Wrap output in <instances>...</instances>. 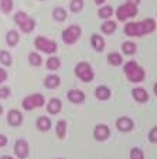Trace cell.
Returning a JSON list of instances; mask_svg holds the SVG:
<instances>
[{"label":"cell","mask_w":157,"mask_h":159,"mask_svg":"<svg viewBox=\"0 0 157 159\" xmlns=\"http://www.w3.org/2000/svg\"><path fill=\"white\" fill-rule=\"evenodd\" d=\"M123 71L130 83H142L144 80V77H146V71H144L136 61H133V60L124 63Z\"/></svg>","instance_id":"1"},{"label":"cell","mask_w":157,"mask_h":159,"mask_svg":"<svg viewBox=\"0 0 157 159\" xmlns=\"http://www.w3.org/2000/svg\"><path fill=\"white\" fill-rule=\"evenodd\" d=\"M74 73H75L76 78H79L82 83H91L95 78V73H94V68L89 63L86 61H81L75 66L74 68Z\"/></svg>","instance_id":"2"},{"label":"cell","mask_w":157,"mask_h":159,"mask_svg":"<svg viewBox=\"0 0 157 159\" xmlns=\"http://www.w3.org/2000/svg\"><path fill=\"white\" fill-rule=\"evenodd\" d=\"M14 21H16V24L20 27V30L26 34L31 33V31L36 29V20L31 19L26 11H17L16 16H14Z\"/></svg>","instance_id":"3"},{"label":"cell","mask_w":157,"mask_h":159,"mask_svg":"<svg viewBox=\"0 0 157 159\" xmlns=\"http://www.w3.org/2000/svg\"><path fill=\"white\" fill-rule=\"evenodd\" d=\"M115 14H116V19L119 21H126V20L132 19L137 14V6L136 4H132V3H123L115 10Z\"/></svg>","instance_id":"4"},{"label":"cell","mask_w":157,"mask_h":159,"mask_svg":"<svg viewBox=\"0 0 157 159\" xmlns=\"http://www.w3.org/2000/svg\"><path fill=\"white\" fill-rule=\"evenodd\" d=\"M34 46H36L37 50L43 51L46 54H54L58 50V46L54 40L51 39H47L44 36H38L36 40H34Z\"/></svg>","instance_id":"5"},{"label":"cell","mask_w":157,"mask_h":159,"mask_svg":"<svg viewBox=\"0 0 157 159\" xmlns=\"http://www.w3.org/2000/svg\"><path fill=\"white\" fill-rule=\"evenodd\" d=\"M81 34H82V29L76 24H72V26L67 27L64 31H62V41L68 46H72L75 44L79 39H81Z\"/></svg>","instance_id":"6"},{"label":"cell","mask_w":157,"mask_h":159,"mask_svg":"<svg viewBox=\"0 0 157 159\" xmlns=\"http://www.w3.org/2000/svg\"><path fill=\"white\" fill-rule=\"evenodd\" d=\"M44 102H46V99L41 94H33V95H28L23 99V108L26 111H31L34 108H40V107H43Z\"/></svg>","instance_id":"7"},{"label":"cell","mask_w":157,"mask_h":159,"mask_svg":"<svg viewBox=\"0 0 157 159\" xmlns=\"http://www.w3.org/2000/svg\"><path fill=\"white\" fill-rule=\"evenodd\" d=\"M123 31L128 37H142V36H144L142 21H129V23L124 24Z\"/></svg>","instance_id":"8"},{"label":"cell","mask_w":157,"mask_h":159,"mask_svg":"<svg viewBox=\"0 0 157 159\" xmlns=\"http://www.w3.org/2000/svg\"><path fill=\"white\" fill-rule=\"evenodd\" d=\"M14 153L19 159H26L28 156V143L24 139H17L14 143Z\"/></svg>","instance_id":"9"},{"label":"cell","mask_w":157,"mask_h":159,"mask_svg":"<svg viewBox=\"0 0 157 159\" xmlns=\"http://www.w3.org/2000/svg\"><path fill=\"white\" fill-rule=\"evenodd\" d=\"M109 135H111V129L105 124H98L94 129V136L96 141H106Z\"/></svg>","instance_id":"10"},{"label":"cell","mask_w":157,"mask_h":159,"mask_svg":"<svg viewBox=\"0 0 157 159\" xmlns=\"http://www.w3.org/2000/svg\"><path fill=\"white\" fill-rule=\"evenodd\" d=\"M133 126H134V124L132 121V118H129V116H120L116 121V128L120 132H130L132 129H133Z\"/></svg>","instance_id":"11"},{"label":"cell","mask_w":157,"mask_h":159,"mask_svg":"<svg viewBox=\"0 0 157 159\" xmlns=\"http://www.w3.org/2000/svg\"><path fill=\"white\" fill-rule=\"evenodd\" d=\"M7 122L11 126H19L23 122V114L20 112L19 109H10L7 114Z\"/></svg>","instance_id":"12"},{"label":"cell","mask_w":157,"mask_h":159,"mask_svg":"<svg viewBox=\"0 0 157 159\" xmlns=\"http://www.w3.org/2000/svg\"><path fill=\"white\" fill-rule=\"evenodd\" d=\"M67 98L74 104H82L85 101V94L82 93L81 89H69L68 93H67Z\"/></svg>","instance_id":"13"},{"label":"cell","mask_w":157,"mask_h":159,"mask_svg":"<svg viewBox=\"0 0 157 159\" xmlns=\"http://www.w3.org/2000/svg\"><path fill=\"white\" fill-rule=\"evenodd\" d=\"M132 97H133L137 102L143 104V102H147L149 101V94L147 91L144 88H142V87H136V88L132 89Z\"/></svg>","instance_id":"14"},{"label":"cell","mask_w":157,"mask_h":159,"mask_svg":"<svg viewBox=\"0 0 157 159\" xmlns=\"http://www.w3.org/2000/svg\"><path fill=\"white\" fill-rule=\"evenodd\" d=\"M112 95V91L108 85H99L95 89V97L99 101H108Z\"/></svg>","instance_id":"15"},{"label":"cell","mask_w":157,"mask_h":159,"mask_svg":"<svg viewBox=\"0 0 157 159\" xmlns=\"http://www.w3.org/2000/svg\"><path fill=\"white\" fill-rule=\"evenodd\" d=\"M59 84H61V78L58 75H55V74H50L44 80V87L48 89L57 88V87H59Z\"/></svg>","instance_id":"16"},{"label":"cell","mask_w":157,"mask_h":159,"mask_svg":"<svg viewBox=\"0 0 157 159\" xmlns=\"http://www.w3.org/2000/svg\"><path fill=\"white\" fill-rule=\"evenodd\" d=\"M91 46L94 47V50H95V51H98V53L103 51V50H105V40H103V37L99 36V34H92V37H91Z\"/></svg>","instance_id":"17"},{"label":"cell","mask_w":157,"mask_h":159,"mask_svg":"<svg viewBox=\"0 0 157 159\" xmlns=\"http://www.w3.org/2000/svg\"><path fill=\"white\" fill-rule=\"evenodd\" d=\"M61 109H62V102L58 98H51L50 102L47 104V111H48L50 114H52V115L58 114Z\"/></svg>","instance_id":"18"},{"label":"cell","mask_w":157,"mask_h":159,"mask_svg":"<svg viewBox=\"0 0 157 159\" xmlns=\"http://www.w3.org/2000/svg\"><path fill=\"white\" fill-rule=\"evenodd\" d=\"M108 63L113 67H119L123 64V57L118 51H112V53L108 54Z\"/></svg>","instance_id":"19"},{"label":"cell","mask_w":157,"mask_h":159,"mask_svg":"<svg viewBox=\"0 0 157 159\" xmlns=\"http://www.w3.org/2000/svg\"><path fill=\"white\" fill-rule=\"evenodd\" d=\"M142 26H143V33H144V36H146V34H151L154 30H156L157 23H156V20L154 19L149 17V19H146V20L142 21Z\"/></svg>","instance_id":"20"},{"label":"cell","mask_w":157,"mask_h":159,"mask_svg":"<svg viewBox=\"0 0 157 159\" xmlns=\"http://www.w3.org/2000/svg\"><path fill=\"white\" fill-rule=\"evenodd\" d=\"M116 29H118V23H116V21H112V20H106L101 26L102 33H105V34H113L115 31H116Z\"/></svg>","instance_id":"21"},{"label":"cell","mask_w":157,"mask_h":159,"mask_svg":"<svg viewBox=\"0 0 157 159\" xmlns=\"http://www.w3.org/2000/svg\"><path fill=\"white\" fill-rule=\"evenodd\" d=\"M37 128L40 129V131H50L51 129V119L48 118V116H40L38 119H37Z\"/></svg>","instance_id":"22"},{"label":"cell","mask_w":157,"mask_h":159,"mask_svg":"<svg viewBox=\"0 0 157 159\" xmlns=\"http://www.w3.org/2000/svg\"><path fill=\"white\" fill-rule=\"evenodd\" d=\"M137 50V46L133 43V41H124L122 43V53L126 54V56H133Z\"/></svg>","instance_id":"23"},{"label":"cell","mask_w":157,"mask_h":159,"mask_svg":"<svg viewBox=\"0 0 157 159\" xmlns=\"http://www.w3.org/2000/svg\"><path fill=\"white\" fill-rule=\"evenodd\" d=\"M52 19L55 20V21H65L67 19V10L64 7H55V9L52 10Z\"/></svg>","instance_id":"24"},{"label":"cell","mask_w":157,"mask_h":159,"mask_svg":"<svg viewBox=\"0 0 157 159\" xmlns=\"http://www.w3.org/2000/svg\"><path fill=\"white\" fill-rule=\"evenodd\" d=\"M19 40H20V36H19V33H17L16 30H10L9 33L6 34V43L9 44L10 47L17 46Z\"/></svg>","instance_id":"25"},{"label":"cell","mask_w":157,"mask_h":159,"mask_svg":"<svg viewBox=\"0 0 157 159\" xmlns=\"http://www.w3.org/2000/svg\"><path fill=\"white\" fill-rule=\"evenodd\" d=\"M98 16L103 20H109L112 16H113V9H112L111 6H108V4H106V6L102 4V7L98 10Z\"/></svg>","instance_id":"26"},{"label":"cell","mask_w":157,"mask_h":159,"mask_svg":"<svg viewBox=\"0 0 157 159\" xmlns=\"http://www.w3.org/2000/svg\"><path fill=\"white\" fill-rule=\"evenodd\" d=\"M28 63H30V66H33V67H40L43 64V58H41V56L38 53L31 51L28 54Z\"/></svg>","instance_id":"27"},{"label":"cell","mask_w":157,"mask_h":159,"mask_svg":"<svg viewBox=\"0 0 157 159\" xmlns=\"http://www.w3.org/2000/svg\"><path fill=\"white\" fill-rule=\"evenodd\" d=\"M55 132H57V136H58L59 139L65 138V134H67V122L64 121V119H61V121H58V122H57Z\"/></svg>","instance_id":"28"},{"label":"cell","mask_w":157,"mask_h":159,"mask_svg":"<svg viewBox=\"0 0 157 159\" xmlns=\"http://www.w3.org/2000/svg\"><path fill=\"white\" fill-rule=\"evenodd\" d=\"M59 67H61V60H59L58 57H50V58L47 60V68H48L50 71H55Z\"/></svg>","instance_id":"29"},{"label":"cell","mask_w":157,"mask_h":159,"mask_svg":"<svg viewBox=\"0 0 157 159\" xmlns=\"http://www.w3.org/2000/svg\"><path fill=\"white\" fill-rule=\"evenodd\" d=\"M0 63L3 64V66H11L13 63V58H11V54L6 50H2L0 51Z\"/></svg>","instance_id":"30"},{"label":"cell","mask_w":157,"mask_h":159,"mask_svg":"<svg viewBox=\"0 0 157 159\" xmlns=\"http://www.w3.org/2000/svg\"><path fill=\"white\" fill-rule=\"evenodd\" d=\"M69 9L74 13H78L84 9V0H71V4H69Z\"/></svg>","instance_id":"31"},{"label":"cell","mask_w":157,"mask_h":159,"mask_svg":"<svg viewBox=\"0 0 157 159\" xmlns=\"http://www.w3.org/2000/svg\"><path fill=\"white\" fill-rule=\"evenodd\" d=\"M0 7L3 10V13H9L13 9V0H0Z\"/></svg>","instance_id":"32"},{"label":"cell","mask_w":157,"mask_h":159,"mask_svg":"<svg viewBox=\"0 0 157 159\" xmlns=\"http://www.w3.org/2000/svg\"><path fill=\"white\" fill-rule=\"evenodd\" d=\"M130 159H144V153L140 148L130 149Z\"/></svg>","instance_id":"33"},{"label":"cell","mask_w":157,"mask_h":159,"mask_svg":"<svg viewBox=\"0 0 157 159\" xmlns=\"http://www.w3.org/2000/svg\"><path fill=\"white\" fill-rule=\"evenodd\" d=\"M149 141L153 143H157V126L150 129V132H149Z\"/></svg>","instance_id":"34"},{"label":"cell","mask_w":157,"mask_h":159,"mask_svg":"<svg viewBox=\"0 0 157 159\" xmlns=\"http://www.w3.org/2000/svg\"><path fill=\"white\" fill-rule=\"evenodd\" d=\"M10 93H11V91H10L9 87H2V88H0V99L7 98V97L10 95Z\"/></svg>","instance_id":"35"},{"label":"cell","mask_w":157,"mask_h":159,"mask_svg":"<svg viewBox=\"0 0 157 159\" xmlns=\"http://www.w3.org/2000/svg\"><path fill=\"white\" fill-rule=\"evenodd\" d=\"M7 80V71L4 68H0V84L4 83Z\"/></svg>","instance_id":"36"},{"label":"cell","mask_w":157,"mask_h":159,"mask_svg":"<svg viewBox=\"0 0 157 159\" xmlns=\"http://www.w3.org/2000/svg\"><path fill=\"white\" fill-rule=\"evenodd\" d=\"M6 145H7V138L4 135H0V148H3Z\"/></svg>","instance_id":"37"},{"label":"cell","mask_w":157,"mask_h":159,"mask_svg":"<svg viewBox=\"0 0 157 159\" xmlns=\"http://www.w3.org/2000/svg\"><path fill=\"white\" fill-rule=\"evenodd\" d=\"M126 2H128V3H132V4H136V6H137L142 0H126Z\"/></svg>","instance_id":"38"},{"label":"cell","mask_w":157,"mask_h":159,"mask_svg":"<svg viewBox=\"0 0 157 159\" xmlns=\"http://www.w3.org/2000/svg\"><path fill=\"white\" fill-rule=\"evenodd\" d=\"M94 2H95L96 6H102V4H103L105 2H106V0H94Z\"/></svg>","instance_id":"39"},{"label":"cell","mask_w":157,"mask_h":159,"mask_svg":"<svg viewBox=\"0 0 157 159\" xmlns=\"http://www.w3.org/2000/svg\"><path fill=\"white\" fill-rule=\"evenodd\" d=\"M0 159H14V158H11V156H9V155H4V156H2Z\"/></svg>","instance_id":"40"},{"label":"cell","mask_w":157,"mask_h":159,"mask_svg":"<svg viewBox=\"0 0 157 159\" xmlns=\"http://www.w3.org/2000/svg\"><path fill=\"white\" fill-rule=\"evenodd\" d=\"M153 91H154V94H156V95H157V83L154 84V87H153Z\"/></svg>","instance_id":"41"},{"label":"cell","mask_w":157,"mask_h":159,"mask_svg":"<svg viewBox=\"0 0 157 159\" xmlns=\"http://www.w3.org/2000/svg\"><path fill=\"white\" fill-rule=\"evenodd\" d=\"M2 112H3V107L0 105V115H2Z\"/></svg>","instance_id":"42"},{"label":"cell","mask_w":157,"mask_h":159,"mask_svg":"<svg viewBox=\"0 0 157 159\" xmlns=\"http://www.w3.org/2000/svg\"><path fill=\"white\" fill-rule=\"evenodd\" d=\"M57 159H62V158H57Z\"/></svg>","instance_id":"43"}]
</instances>
